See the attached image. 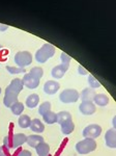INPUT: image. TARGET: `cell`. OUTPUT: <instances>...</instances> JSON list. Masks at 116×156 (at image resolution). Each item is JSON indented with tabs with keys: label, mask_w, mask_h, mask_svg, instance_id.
<instances>
[{
	"label": "cell",
	"mask_w": 116,
	"mask_h": 156,
	"mask_svg": "<svg viewBox=\"0 0 116 156\" xmlns=\"http://www.w3.org/2000/svg\"><path fill=\"white\" fill-rule=\"evenodd\" d=\"M9 108H11V112H12L14 115H21L25 109V105L22 102L17 101V102H15Z\"/></svg>",
	"instance_id": "d6986e66"
},
{
	"label": "cell",
	"mask_w": 116,
	"mask_h": 156,
	"mask_svg": "<svg viewBox=\"0 0 116 156\" xmlns=\"http://www.w3.org/2000/svg\"><path fill=\"white\" fill-rule=\"evenodd\" d=\"M60 60H61V64H67V65H70V55H67V53H64V52H62L61 56H60Z\"/></svg>",
	"instance_id": "83f0119b"
},
{
	"label": "cell",
	"mask_w": 116,
	"mask_h": 156,
	"mask_svg": "<svg viewBox=\"0 0 116 156\" xmlns=\"http://www.w3.org/2000/svg\"><path fill=\"white\" fill-rule=\"evenodd\" d=\"M78 72H79L80 75H83V76H84V75H87L88 74V72L82 66H79V68H78Z\"/></svg>",
	"instance_id": "f546056e"
},
{
	"label": "cell",
	"mask_w": 116,
	"mask_h": 156,
	"mask_svg": "<svg viewBox=\"0 0 116 156\" xmlns=\"http://www.w3.org/2000/svg\"><path fill=\"white\" fill-rule=\"evenodd\" d=\"M29 74H31L32 76L37 78V79H41V78L44 76V70H43L41 67H34L30 70Z\"/></svg>",
	"instance_id": "d4e9b609"
},
{
	"label": "cell",
	"mask_w": 116,
	"mask_h": 156,
	"mask_svg": "<svg viewBox=\"0 0 116 156\" xmlns=\"http://www.w3.org/2000/svg\"><path fill=\"white\" fill-rule=\"evenodd\" d=\"M3 147L7 148V149H12V142H11V138L9 136H5L3 140Z\"/></svg>",
	"instance_id": "f1b7e54d"
},
{
	"label": "cell",
	"mask_w": 116,
	"mask_h": 156,
	"mask_svg": "<svg viewBox=\"0 0 116 156\" xmlns=\"http://www.w3.org/2000/svg\"><path fill=\"white\" fill-rule=\"evenodd\" d=\"M69 67H70V65H67V64H60V65H58V66L54 67L52 69L51 75L55 78V79H60V78H62V77L64 76L65 72L69 70Z\"/></svg>",
	"instance_id": "30bf717a"
},
{
	"label": "cell",
	"mask_w": 116,
	"mask_h": 156,
	"mask_svg": "<svg viewBox=\"0 0 116 156\" xmlns=\"http://www.w3.org/2000/svg\"><path fill=\"white\" fill-rule=\"evenodd\" d=\"M77 153L81 155H86L93 152L97 149V142L93 138H84V140L78 142L75 146Z\"/></svg>",
	"instance_id": "7a4b0ae2"
},
{
	"label": "cell",
	"mask_w": 116,
	"mask_h": 156,
	"mask_svg": "<svg viewBox=\"0 0 116 156\" xmlns=\"http://www.w3.org/2000/svg\"><path fill=\"white\" fill-rule=\"evenodd\" d=\"M0 95H1V87H0Z\"/></svg>",
	"instance_id": "836d02e7"
},
{
	"label": "cell",
	"mask_w": 116,
	"mask_h": 156,
	"mask_svg": "<svg viewBox=\"0 0 116 156\" xmlns=\"http://www.w3.org/2000/svg\"><path fill=\"white\" fill-rule=\"evenodd\" d=\"M55 53V47L51 44H44L35 53V59L39 64H44Z\"/></svg>",
	"instance_id": "3957f363"
},
{
	"label": "cell",
	"mask_w": 116,
	"mask_h": 156,
	"mask_svg": "<svg viewBox=\"0 0 116 156\" xmlns=\"http://www.w3.org/2000/svg\"><path fill=\"white\" fill-rule=\"evenodd\" d=\"M18 156H32V154H31V152L28 150H23L19 153V155Z\"/></svg>",
	"instance_id": "4dcf8cb0"
},
{
	"label": "cell",
	"mask_w": 116,
	"mask_h": 156,
	"mask_svg": "<svg viewBox=\"0 0 116 156\" xmlns=\"http://www.w3.org/2000/svg\"><path fill=\"white\" fill-rule=\"evenodd\" d=\"M39 96L37 94H30L28 97L25 100V105L26 107H28L29 109H33L39 105Z\"/></svg>",
	"instance_id": "9a60e30c"
},
{
	"label": "cell",
	"mask_w": 116,
	"mask_h": 156,
	"mask_svg": "<svg viewBox=\"0 0 116 156\" xmlns=\"http://www.w3.org/2000/svg\"><path fill=\"white\" fill-rule=\"evenodd\" d=\"M95 95H97V93H95L94 90L90 89V87H86L80 94V99L82 101H92L93 98L95 97Z\"/></svg>",
	"instance_id": "e0dca14e"
},
{
	"label": "cell",
	"mask_w": 116,
	"mask_h": 156,
	"mask_svg": "<svg viewBox=\"0 0 116 156\" xmlns=\"http://www.w3.org/2000/svg\"><path fill=\"white\" fill-rule=\"evenodd\" d=\"M79 110L83 115H91L97 112V106L92 101H82L79 105Z\"/></svg>",
	"instance_id": "52a82bcc"
},
{
	"label": "cell",
	"mask_w": 116,
	"mask_h": 156,
	"mask_svg": "<svg viewBox=\"0 0 116 156\" xmlns=\"http://www.w3.org/2000/svg\"><path fill=\"white\" fill-rule=\"evenodd\" d=\"M23 82L22 79L20 78H15L11 81V83L7 85L5 89V93H4V98H3V104L6 107H11L15 102L18 101V97L19 94L23 90Z\"/></svg>",
	"instance_id": "6da1fadb"
},
{
	"label": "cell",
	"mask_w": 116,
	"mask_h": 156,
	"mask_svg": "<svg viewBox=\"0 0 116 156\" xmlns=\"http://www.w3.org/2000/svg\"><path fill=\"white\" fill-rule=\"evenodd\" d=\"M6 70L9 71V73H11V74H20V73H25L24 68H20V67L6 66Z\"/></svg>",
	"instance_id": "4316f807"
},
{
	"label": "cell",
	"mask_w": 116,
	"mask_h": 156,
	"mask_svg": "<svg viewBox=\"0 0 116 156\" xmlns=\"http://www.w3.org/2000/svg\"><path fill=\"white\" fill-rule=\"evenodd\" d=\"M30 123H31V119L28 115H19V120H18V125L19 127L23 128V129H26V128H29Z\"/></svg>",
	"instance_id": "7402d4cb"
},
{
	"label": "cell",
	"mask_w": 116,
	"mask_h": 156,
	"mask_svg": "<svg viewBox=\"0 0 116 156\" xmlns=\"http://www.w3.org/2000/svg\"><path fill=\"white\" fill-rule=\"evenodd\" d=\"M27 140V135L24 133H16L12 135L11 142H12V149H17V148L21 147L22 145H24Z\"/></svg>",
	"instance_id": "7c38bea8"
},
{
	"label": "cell",
	"mask_w": 116,
	"mask_h": 156,
	"mask_svg": "<svg viewBox=\"0 0 116 156\" xmlns=\"http://www.w3.org/2000/svg\"><path fill=\"white\" fill-rule=\"evenodd\" d=\"M35 151H36L39 156H49L50 153V146L47 143H42L37 147H35Z\"/></svg>",
	"instance_id": "44dd1931"
},
{
	"label": "cell",
	"mask_w": 116,
	"mask_h": 156,
	"mask_svg": "<svg viewBox=\"0 0 116 156\" xmlns=\"http://www.w3.org/2000/svg\"><path fill=\"white\" fill-rule=\"evenodd\" d=\"M92 102L95 104V106L105 107V106H107L108 103H109V98L105 94H97L95 97L93 98Z\"/></svg>",
	"instance_id": "2e32d148"
},
{
	"label": "cell",
	"mask_w": 116,
	"mask_h": 156,
	"mask_svg": "<svg viewBox=\"0 0 116 156\" xmlns=\"http://www.w3.org/2000/svg\"><path fill=\"white\" fill-rule=\"evenodd\" d=\"M105 144L108 148H116V130L115 128H110L105 133Z\"/></svg>",
	"instance_id": "ba28073f"
},
{
	"label": "cell",
	"mask_w": 116,
	"mask_h": 156,
	"mask_svg": "<svg viewBox=\"0 0 116 156\" xmlns=\"http://www.w3.org/2000/svg\"><path fill=\"white\" fill-rule=\"evenodd\" d=\"M26 143L28 144L29 147L35 148L39 145H41L42 143H45V138L39 134H31L29 136H27Z\"/></svg>",
	"instance_id": "4fadbf2b"
},
{
	"label": "cell",
	"mask_w": 116,
	"mask_h": 156,
	"mask_svg": "<svg viewBox=\"0 0 116 156\" xmlns=\"http://www.w3.org/2000/svg\"><path fill=\"white\" fill-rule=\"evenodd\" d=\"M29 128L31 129V131L35 132L36 134H39V133L45 131V124L39 119H33L31 120Z\"/></svg>",
	"instance_id": "5bb4252c"
},
{
	"label": "cell",
	"mask_w": 116,
	"mask_h": 156,
	"mask_svg": "<svg viewBox=\"0 0 116 156\" xmlns=\"http://www.w3.org/2000/svg\"><path fill=\"white\" fill-rule=\"evenodd\" d=\"M0 156H7V154L5 152H4V147L2 146V147H0Z\"/></svg>",
	"instance_id": "1f68e13d"
},
{
	"label": "cell",
	"mask_w": 116,
	"mask_h": 156,
	"mask_svg": "<svg viewBox=\"0 0 116 156\" xmlns=\"http://www.w3.org/2000/svg\"><path fill=\"white\" fill-rule=\"evenodd\" d=\"M61 131L63 133L64 135H69L70 133H73L75 129V123L73 122V120H70V121H67V122L62 123L61 125Z\"/></svg>",
	"instance_id": "ac0fdd59"
},
{
	"label": "cell",
	"mask_w": 116,
	"mask_h": 156,
	"mask_svg": "<svg viewBox=\"0 0 116 156\" xmlns=\"http://www.w3.org/2000/svg\"><path fill=\"white\" fill-rule=\"evenodd\" d=\"M60 89V83L55 80H48L44 84V92L48 95H54Z\"/></svg>",
	"instance_id": "8fae6325"
},
{
	"label": "cell",
	"mask_w": 116,
	"mask_h": 156,
	"mask_svg": "<svg viewBox=\"0 0 116 156\" xmlns=\"http://www.w3.org/2000/svg\"><path fill=\"white\" fill-rule=\"evenodd\" d=\"M22 82H23L24 87H28L30 90L36 89V87L39 85V79L33 77L31 74H29V73H27V74L24 75L23 79H22Z\"/></svg>",
	"instance_id": "9c48e42d"
},
{
	"label": "cell",
	"mask_w": 116,
	"mask_h": 156,
	"mask_svg": "<svg viewBox=\"0 0 116 156\" xmlns=\"http://www.w3.org/2000/svg\"><path fill=\"white\" fill-rule=\"evenodd\" d=\"M102 127L99 124H90L83 129L82 135L84 138H97L102 134Z\"/></svg>",
	"instance_id": "8992f818"
},
{
	"label": "cell",
	"mask_w": 116,
	"mask_h": 156,
	"mask_svg": "<svg viewBox=\"0 0 116 156\" xmlns=\"http://www.w3.org/2000/svg\"><path fill=\"white\" fill-rule=\"evenodd\" d=\"M56 115H57L56 123H58L59 125H61L62 123L67 122V121L72 120V115H70L69 112H67V110H62V112H59Z\"/></svg>",
	"instance_id": "603a6c76"
},
{
	"label": "cell",
	"mask_w": 116,
	"mask_h": 156,
	"mask_svg": "<svg viewBox=\"0 0 116 156\" xmlns=\"http://www.w3.org/2000/svg\"><path fill=\"white\" fill-rule=\"evenodd\" d=\"M80 99V94L75 89H65L59 94V100L64 104L76 103Z\"/></svg>",
	"instance_id": "277c9868"
},
{
	"label": "cell",
	"mask_w": 116,
	"mask_h": 156,
	"mask_svg": "<svg viewBox=\"0 0 116 156\" xmlns=\"http://www.w3.org/2000/svg\"><path fill=\"white\" fill-rule=\"evenodd\" d=\"M0 28H1L2 30H3V29H6V26H0Z\"/></svg>",
	"instance_id": "d6a6232c"
},
{
	"label": "cell",
	"mask_w": 116,
	"mask_h": 156,
	"mask_svg": "<svg viewBox=\"0 0 116 156\" xmlns=\"http://www.w3.org/2000/svg\"><path fill=\"white\" fill-rule=\"evenodd\" d=\"M14 60L18 67L25 68L32 62V55L28 51H20L17 52L16 55H15Z\"/></svg>",
	"instance_id": "5b68a950"
},
{
	"label": "cell",
	"mask_w": 116,
	"mask_h": 156,
	"mask_svg": "<svg viewBox=\"0 0 116 156\" xmlns=\"http://www.w3.org/2000/svg\"><path fill=\"white\" fill-rule=\"evenodd\" d=\"M43 117V120H44L45 123H47V124L49 125H53L56 123L57 121V115L56 112H52V110H50V112H46L44 115H42Z\"/></svg>",
	"instance_id": "ffe728a7"
},
{
	"label": "cell",
	"mask_w": 116,
	"mask_h": 156,
	"mask_svg": "<svg viewBox=\"0 0 116 156\" xmlns=\"http://www.w3.org/2000/svg\"><path fill=\"white\" fill-rule=\"evenodd\" d=\"M87 82H88V84H89L90 89H97V87H101V83L97 81V79H95L94 77L92 76V75H89V76H88Z\"/></svg>",
	"instance_id": "484cf974"
},
{
	"label": "cell",
	"mask_w": 116,
	"mask_h": 156,
	"mask_svg": "<svg viewBox=\"0 0 116 156\" xmlns=\"http://www.w3.org/2000/svg\"><path fill=\"white\" fill-rule=\"evenodd\" d=\"M51 107H52V105H51V103H50L49 101L43 102L42 104L39 106V115H44L45 114H46V112H50V110H51Z\"/></svg>",
	"instance_id": "cb8c5ba5"
}]
</instances>
